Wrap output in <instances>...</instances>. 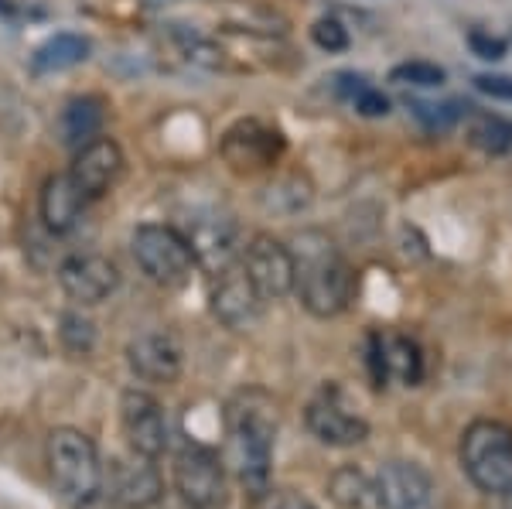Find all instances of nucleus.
Returning <instances> with one entry per match:
<instances>
[{
    "mask_svg": "<svg viewBox=\"0 0 512 509\" xmlns=\"http://www.w3.org/2000/svg\"><path fill=\"white\" fill-rule=\"evenodd\" d=\"M277 428V404L267 390L246 387L226 404V458L250 499L270 492Z\"/></svg>",
    "mask_w": 512,
    "mask_h": 509,
    "instance_id": "1",
    "label": "nucleus"
},
{
    "mask_svg": "<svg viewBox=\"0 0 512 509\" xmlns=\"http://www.w3.org/2000/svg\"><path fill=\"white\" fill-rule=\"evenodd\" d=\"M294 294L315 318H338L355 298V270L321 229H304L291 246Z\"/></svg>",
    "mask_w": 512,
    "mask_h": 509,
    "instance_id": "2",
    "label": "nucleus"
},
{
    "mask_svg": "<svg viewBox=\"0 0 512 509\" xmlns=\"http://www.w3.org/2000/svg\"><path fill=\"white\" fill-rule=\"evenodd\" d=\"M458 462L475 489L502 496L512 489V428L492 417L472 421L461 434Z\"/></svg>",
    "mask_w": 512,
    "mask_h": 509,
    "instance_id": "3",
    "label": "nucleus"
},
{
    "mask_svg": "<svg viewBox=\"0 0 512 509\" xmlns=\"http://www.w3.org/2000/svg\"><path fill=\"white\" fill-rule=\"evenodd\" d=\"M48 475L65 503H82L103 489V465L89 434L76 428H55L48 434Z\"/></svg>",
    "mask_w": 512,
    "mask_h": 509,
    "instance_id": "4",
    "label": "nucleus"
},
{
    "mask_svg": "<svg viewBox=\"0 0 512 509\" xmlns=\"http://www.w3.org/2000/svg\"><path fill=\"white\" fill-rule=\"evenodd\" d=\"M130 253H134L137 267L144 270L147 281L158 287H181L188 284L195 264V253L188 246L185 233L164 223H144L130 236Z\"/></svg>",
    "mask_w": 512,
    "mask_h": 509,
    "instance_id": "5",
    "label": "nucleus"
},
{
    "mask_svg": "<svg viewBox=\"0 0 512 509\" xmlns=\"http://www.w3.org/2000/svg\"><path fill=\"white\" fill-rule=\"evenodd\" d=\"M175 496L192 509H219L226 503V462L216 448L188 441L175 455Z\"/></svg>",
    "mask_w": 512,
    "mask_h": 509,
    "instance_id": "6",
    "label": "nucleus"
},
{
    "mask_svg": "<svg viewBox=\"0 0 512 509\" xmlns=\"http://www.w3.org/2000/svg\"><path fill=\"white\" fill-rule=\"evenodd\" d=\"M287 141L277 127L263 120H239L222 134L219 141V154L222 161L229 164L239 175H256V171H267L284 158Z\"/></svg>",
    "mask_w": 512,
    "mask_h": 509,
    "instance_id": "7",
    "label": "nucleus"
},
{
    "mask_svg": "<svg viewBox=\"0 0 512 509\" xmlns=\"http://www.w3.org/2000/svg\"><path fill=\"white\" fill-rule=\"evenodd\" d=\"M243 270L263 298V305L294 294V253L291 246L274 240L270 233H256L243 246Z\"/></svg>",
    "mask_w": 512,
    "mask_h": 509,
    "instance_id": "8",
    "label": "nucleus"
},
{
    "mask_svg": "<svg viewBox=\"0 0 512 509\" xmlns=\"http://www.w3.org/2000/svg\"><path fill=\"white\" fill-rule=\"evenodd\" d=\"M304 428L311 431V438H315L318 445H328V448H352L369 438L366 417L355 414L335 387H325L308 407H304Z\"/></svg>",
    "mask_w": 512,
    "mask_h": 509,
    "instance_id": "9",
    "label": "nucleus"
},
{
    "mask_svg": "<svg viewBox=\"0 0 512 509\" xmlns=\"http://www.w3.org/2000/svg\"><path fill=\"white\" fill-rule=\"evenodd\" d=\"M366 363L376 387H386L396 380L400 387H417L424 380V352L417 339L400 332H373L366 342Z\"/></svg>",
    "mask_w": 512,
    "mask_h": 509,
    "instance_id": "10",
    "label": "nucleus"
},
{
    "mask_svg": "<svg viewBox=\"0 0 512 509\" xmlns=\"http://www.w3.org/2000/svg\"><path fill=\"white\" fill-rule=\"evenodd\" d=\"M212 277H216V284H212V294H209V308L222 325L233 328V332H246V328H253L260 322L263 298L250 284L243 264H229L226 270H219V274H212Z\"/></svg>",
    "mask_w": 512,
    "mask_h": 509,
    "instance_id": "11",
    "label": "nucleus"
},
{
    "mask_svg": "<svg viewBox=\"0 0 512 509\" xmlns=\"http://www.w3.org/2000/svg\"><path fill=\"white\" fill-rule=\"evenodd\" d=\"M59 284L76 305H103L120 287V267L103 253H72L59 267Z\"/></svg>",
    "mask_w": 512,
    "mask_h": 509,
    "instance_id": "12",
    "label": "nucleus"
},
{
    "mask_svg": "<svg viewBox=\"0 0 512 509\" xmlns=\"http://www.w3.org/2000/svg\"><path fill=\"white\" fill-rule=\"evenodd\" d=\"M120 421L130 448L144 458H161L168 451V417L151 393L127 390L120 397Z\"/></svg>",
    "mask_w": 512,
    "mask_h": 509,
    "instance_id": "13",
    "label": "nucleus"
},
{
    "mask_svg": "<svg viewBox=\"0 0 512 509\" xmlns=\"http://www.w3.org/2000/svg\"><path fill=\"white\" fill-rule=\"evenodd\" d=\"M376 503L383 509H434V479L424 465L393 458L376 472Z\"/></svg>",
    "mask_w": 512,
    "mask_h": 509,
    "instance_id": "14",
    "label": "nucleus"
},
{
    "mask_svg": "<svg viewBox=\"0 0 512 509\" xmlns=\"http://www.w3.org/2000/svg\"><path fill=\"white\" fill-rule=\"evenodd\" d=\"M181 363H185V349H181L178 335L168 332V328L140 332L127 346V366L147 383H175Z\"/></svg>",
    "mask_w": 512,
    "mask_h": 509,
    "instance_id": "15",
    "label": "nucleus"
},
{
    "mask_svg": "<svg viewBox=\"0 0 512 509\" xmlns=\"http://www.w3.org/2000/svg\"><path fill=\"white\" fill-rule=\"evenodd\" d=\"M123 164L127 161H123L120 144L113 141V137H96V141H89L86 147L76 151V161H72L69 175L79 192L86 195L89 202H96L120 182Z\"/></svg>",
    "mask_w": 512,
    "mask_h": 509,
    "instance_id": "16",
    "label": "nucleus"
},
{
    "mask_svg": "<svg viewBox=\"0 0 512 509\" xmlns=\"http://www.w3.org/2000/svg\"><path fill=\"white\" fill-rule=\"evenodd\" d=\"M185 240L195 253V264L205 267L209 274H219V270H226L233 264V257L239 250V229L229 216L209 212V216H195L192 223H188Z\"/></svg>",
    "mask_w": 512,
    "mask_h": 509,
    "instance_id": "17",
    "label": "nucleus"
},
{
    "mask_svg": "<svg viewBox=\"0 0 512 509\" xmlns=\"http://www.w3.org/2000/svg\"><path fill=\"white\" fill-rule=\"evenodd\" d=\"M110 496L127 509H151L164 496L161 472L154 469V458L134 451V458H117L110 469Z\"/></svg>",
    "mask_w": 512,
    "mask_h": 509,
    "instance_id": "18",
    "label": "nucleus"
},
{
    "mask_svg": "<svg viewBox=\"0 0 512 509\" xmlns=\"http://www.w3.org/2000/svg\"><path fill=\"white\" fill-rule=\"evenodd\" d=\"M86 205H89V199L79 192L76 182H72V175L65 171V175L48 178L45 188H41V199H38L41 223H45L48 233L65 236L76 229L82 212H86Z\"/></svg>",
    "mask_w": 512,
    "mask_h": 509,
    "instance_id": "19",
    "label": "nucleus"
},
{
    "mask_svg": "<svg viewBox=\"0 0 512 509\" xmlns=\"http://www.w3.org/2000/svg\"><path fill=\"white\" fill-rule=\"evenodd\" d=\"M216 48L222 65L233 62L236 69H270L277 62L280 45L270 35L260 31H243V28H226L216 35Z\"/></svg>",
    "mask_w": 512,
    "mask_h": 509,
    "instance_id": "20",
    "label": "nucleus"
},
{
    "mask_svg": "<svg viewBox=\"0 0 512 509\" xmlns=\"http://www.w3.org/2000/svg\"><path fill=\"white\" fill-rule=\"evenodd\" d=\"M106 123V103L99 96H72L59 113V141L65 147H86L103 134Z\"/></svg>",
    "mask_w": 512,
    "mask_h": 509,
    "instance_id": "21",
    "label": "nucleus"
},
{
    "mask_svg": "<svg viewBox=\"0 0 512 509\" xmlns=\"http://www.w3.org/2000/svg\"><path fill=\"white\" fill-rule=\"evenodd\" d=\"M89 52H93L89 38L72 35V31H59V35H52L35 48V55H31V72H35V76H55V72L76 69V65L89 59Z\"/></svg>",
    "mask_w": 512,
    "mask_h": 509,
    "instance_id": "22",
    "label": "nucleus"
},
{
    "mask_svg": "<svg viewBox=\"0 0 512 509\" xmlns=\"http://www.w3.org/2000/svg\"><path fill=\"white\" fill-rule=\"evenodd\" d=\"M468 141L489 158H502L512 151V120L492 110L468 113Z\"/></svg>",
    "mask_w": 512,
    "mask_h": 509,
    "instance_id": "23",
    "label": "nucleus"
},
{
    "mask_svg": "<svg viewBox=\"0 0 512 509\" xmlns=\"http://www.w3.org/2000/svg\"><path fill=\"white\" fill-rule=\"evenodd\" d=\"M328 496L335 499L342 509H373L376 503V482L369 479L362 469L355 465H345V469L332 472L328 479Z\"/></svg>",
    "mask_w": 512,
    "mask_h": 509,
    "instance_id": "24",
    "label": "nucleus"
},
{
    "mask_svg": "<svg viewBox=\"0 0 512 509\" xmlns=\"http://www.w3.org/2000/svg\"><path fill=\"white\" fill-rule=\"evenodd\" d=\"M260 202H263V209L277 212V216H297V212L311 205V182L301 175H284L263 188Z\"/></svg>",
    "mask_w": 512,
    "mask_h": 509,
    "instance_id": "25",
    "label": "nucleus"
},
{
    "mask_svg": "<svg viewBox=\"0 0 512 509\" xmlns=\"http://www.w3.org/2000/svg\"><path fill=\"white\" fill-rule=\"evenodd\" d=\"M407 110L414 113V120H417L424 130H431V134H444V130H451L454 123L465 117L468 106H465V103H458V100L431 103V100H417V96H410V100H407Z\"/></svg>",
    "mask_w": 512,
    "mask_h": 509,
    "instance_id": "26",
    "label": "nucleus"
},
{
    "mask_svg": "<svg viewBox=\"0 0 512 509\" xmlns=\"http://www.w3.org/2000/svg\"><path fill=\"white\" fill-rule=\"evenodd\" d=\"M390 82L393 86H410V89H441L444 82H448V72H444L437 62L410 59V62L393 65Z\"/></svg>",
    "mask_w": 512,
    "mask_h": 509,
    "instance_id": "27",
    "label": "nucleus"
},
{
    "mask_svg": "<svg viewBox=\"0 0 512 509\" xmlns=\"http://www.w3.org/2000/svg\"><path fill=\"white\" fill-rule=\"evenodd\" d=\"M62 342L69 352L86 356L96 346V325L89 318H82L79 311H69V315H62Z\"/></svg>",
    "mask_w": 512,
    "mask_h": 509,
    "instance_id": "28",
    "label": "nucleus"
},
{
    "mask_svg": "<svg viewBox=\"0 0 512 509\" xmlns=\"http://www.w3.org/2000/svg\"><path fill=\"white\" fill-rule=\"evenodd\" d=\"M311 41H315L321 52H328V55H338L352 45L349 28H345L338 18H318L315 24H311Z\"/></svg>",
    "mask_w": 512,
    "mask_h": 509,
    "instance_id": "29",
    "label": "nucleus"
},
{
    "mask_svg": "<svg viewBox=\"0 0 512 509\" xmlns=\"http://www.w3.org/2000/svg\"><path fill=\"white\" fill-rule=\"evenodd\" d=\"M349 103L355 106V113H362V117H369V120L386 117V113H390V100H386L383 89H376L369 79L349 96Z\"/></svg>",
    "mask_w": 512,
    "mask_h": 509,
    "instance_id": "30",
    "label": "nucleus"
},
{
    "mask_svg": "<svg viewBox=\"0 0 512 509\" xmlns=\"http://www.w3.org/2000/svg\"><path fill=\"white\" fill-rule=\"evenodd\" d=\"M468 48H472L478 59H485V62H502L509 52V41L492 35V31L475 28V31H468Z\"/></svg>",
    "mask_w": 512,
    "mask_h": 509,
    "instance_id": "31",
    "label": "nucleus"
},
{
    "mask_svg": "<svg viewBox=\"0 0 512 509\" xmlns=\"http://www.w3.org/2000/svg\"><path fill=\"white\" fill-rule=\"evenodd\" d=\"M475 89L492 100H502V103H512V76H492V72H482L475 76Z\"/></svg>",
    "mask_w": 512,
    "mask_h": 509,
    "instance_id": "32",
    "label": "nucleus"
},
{
    "mask_svg": "<svg viewBox=\"0 0 512 509\" xmlns=\"http://www.w3.org/2000/svg\"><path fill=\"white\" fill-rule=\"evenodd\" d=\"M113 503H117V499L110 496V492L106 489H99L96 496H89V499H82V503H76L72 509H113Z\"/></svg>",
    "mask_w": 512,
    "mask_h": 509,
    "instance_id": "33",
    "label": "nucleus"
},
{
    "mask_svg": "<svg viewBox=\"0 0 512 509\" xmlns=\"http://www.w3.org/2000/svg\"><path fill=\"white\" fill-rule=\"evenodd\" d=\"M274 509H315V506H311L304 496H297V492H287V496H280V499H277V506H274Z\"/></svg>",
    "mask_w": 512,
    "mask_h": 509,
    "instance_id": "34",
    "label": "nucleus"
},
{
    "mask_svg": "<svg viewBox=\"0 0 512 509\" xmlns=\"http://www.w3.org/2000/svg\"><path fill=\"white\" fill-rule=\"evenodd\" d=\"M151 509H192V506H188L185 499H178V496H175V499H164V496H161Z\"/></svg>",
    "mask_w": 512,
    "mask_h": 509,
    "instance_id": "35",
    "label": "nucleus"
},
{
    "mask_svg": "<svg viewBox=\"0 0 512 509\" xmlns=\"http://www.w3.org/2000/svg\"><path fill=\"white\" fill-rule=\"evenodd\" d=\"M502 509H512V489L502 492Z\"/></svg>",
    "mask_w": 512,
    "mask_h": 509,
    "instance_id": "36",
    "label": "nucleus"
}]
</instances>
